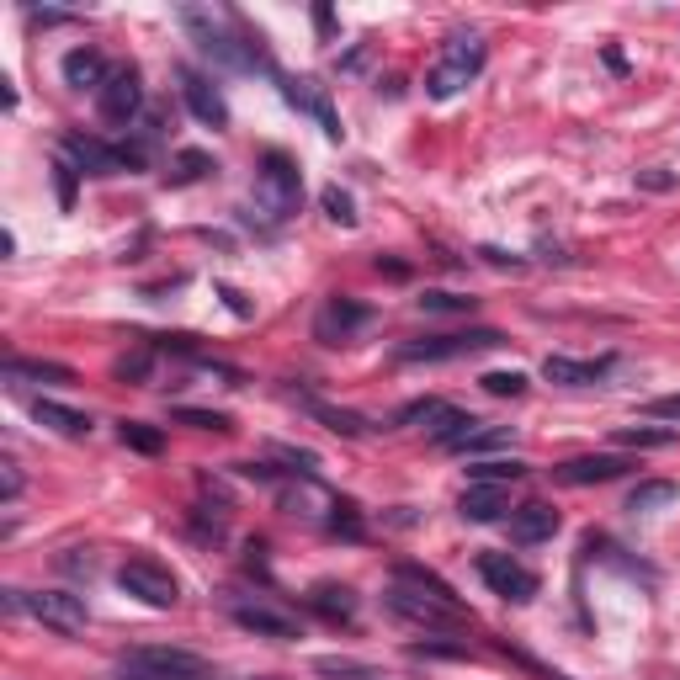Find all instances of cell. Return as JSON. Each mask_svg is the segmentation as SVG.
Masks as SVG:
<instances>
[{"instance_id": "cell-1", "label": "cell", "mask_w": 680, "mask_h": 680, "mask_svg": "<svg viewBox=\"0 0 680 680\" xmlns=\"http://www.w3.org/2000/svg\"><path fill=\"white\" fill-rule=\"evenodd\" d=\"M383 606L394 611L399 622H415L425 633H447V627H468V606L452 595L447 580H436L431 569L420 564H399L394 580L383 590Z\"/></svg>"}, {"instance_id": "cell-2", "label": "cell", "mask_w": 680, "mask_h": 680, "mask_svg": "<svg viewBox=\"0 0 680 680\" xmlns=\"http://www.w3.org/2000/svg\"><path fill=\"white\" fill-rule=\"evenodd\" d=\"M181 27L192 32L202 54H208L213 64H224V70H245V75H250V70H271V59L261 54V48H255L250 32H229L213 11L186 6V11H181Z\"/></svg>"}, {"instance_id": "cell-3", "label": "cell", "mask_w": 680, "mask_h": 680, "mask_svg": "<svg viewBox=\"0 0 680 680\" xmlns=\"http://www.w3.org/2000/svg\"><path fill=\"white\" fill-rule=\"evenodd\" d=\"M484 59H489V48H484V38H473V32H457V38H447L441 43V59H436V70L425 75V91H431L436 101H447V96H457L463 85L484 70Z\"/></svg>"}, {"instance_id": "cell-4", "label": "cell", "mask_w": 680, "mask_h": 680, "mask_svg": "<svg viewBox=\"0 0 680 680\" xmlns=\"http://www.w3.org/2000/svg\"><path fill=\"white\" fill-rule=\"evenodd\" d=\"M255 202H261L271 218H293L303 208V176L287 155H277V149L261 155V165H255Z\"/></svg>"}, {"instance_id": "cell-5", "label": "cell", "mask_w": 680, "mask_h": 680, "mask_svg": "<svg viewBox=\"0 0 680 680\" xmlns=\"http://www.w3.org/2000/svg\"><path fill=\"white\" fill-rule=\"evenodd\" d=\"M123 670L144 675V680H218V670L202 654L160 649V643H149V649H128L123 654Z\"/></svg>"}, {"instance_id": "cell-6", "label": "cell", "mask_w": 680, "mask_h": 680, "mask_svg": "<svg viewBox=\"0 0 680 680\" xmlns=\"http://www.w3.org/2000/svg\"><path fill=\"white\" fill-rule=\"evenodd\" d=\"M505 346V335L500 330H452V335H425V340H404L399 356L404 362H457V356H473V351H495Z\"/></svg>"}, {"instance_id": "cell-7", "label": "cell", "mask_w": 680, "mask_h": 680, "mask_svg": "<svg viewBox=\"0 0 680 680\" xmlns=\"http://www.w3.org/2000/svg\"><path fill=\"white\" fill-rule=\"evenodd\" d=\"M117 585H123L133 601H144V606H155V611H170V606L181 601L176 574H170L165 564H155V558H128V564L117 569Z\"/></svg>"}, {"instance_id": "cell-8", "label": "cell", "mask_w": 680, "mask_h": 680, "mask_svg": "<svg viewBox=\"0 0 680 680\" xmlns=\"http://www.w3.org/2000/svg\"><path fill=\"white\" fill-rule=\"evenodd\" d=\"M22 611H32L43 627H54V633H64V638L85 633V622H91L85 601L70 595V590H22Z\"/></svg>"}, {"instance_id": "cell-9", "label": "cell", "mask_w": 680, "mask_h": 680, "mask_svg": "<svg viewBox=\"0 0 680 680\" xmlns=\"http://www.w3.org/2000/svg\"><path fill=\"white\" fill-rule=\"evenodd\" d=\"M144 107V85H139V70H128V64H117V70L107 75V85L96 91V112L107 117L112 128H128L133 117H139Z\"/></svg>"}, {"instance_id": "cell-10", "label": "cell", "mask_w": 680, "mask_h": 680, "mask_svg": "<svg viewBox=\"0 0 680 680\" xmlns=\"http://www.w3.org/2000/svg\"><path fill=\"white\" fill-rule=\"evenodd\" d=\"M479 574H484V585L500 595V601H516V606H526L537 595V574L526 569V564H516L510 553H484L479 558Z\"/></svg>"}, {"instance_id": "cell-11", "label": "cell", "mask_w": 680, "mask_h": 680, "mask_svg": "<svg viewBox=\"0 0 680 680\" xmlns=\"http://www.w3.org/2000/svg\"><path fill=\"white\" fill-rule=\"evenodd\" d=\"M627 468H633V457L595 452V457H569V463H558V468H553V479H558V484H569V489H585V484H611V479H622Z\"/></svg>"}, {"instance_id": "cell-12", "label": "cell", "mask_w": 680, "mask_h": 680, "mask_svg": "<svg viewBox=\"0 0 680 680\" xmlns=\"http://www.w3.org/2000/svg\"><path fill=\"white\" fill-rule=\"evenodd\" d=\"M282 96H287V107H298V112H309L319 128L330 133V139H340V117H335V107H330V91L319 80H309V75H298V80H282Z\"/></svg>"}, {"instance_id": "cell-13", "label": "cell", "mask_w": 680, "mask_h": 680, "mask_svg": "<svg viewBox=\"0 0 680 680\" xmlns=\"http://www.w3.org/2000/svg\"><path fill=\"white\" fill-rule=\"evenodd\" d=\"M181 96H186V107H192L197 123H208V128H224L229 123V107H224V96H218V85L208 75H197V70H186L181 64Z\"/></svg>"}, {"instance_id": "cell-14", "label": "cell", "mask_w": 680, "mask_h": 680, "mask_svg": "<svg viewBox=\"0 0 680 680\" xmlns=\"http://www.w3.org/2000/svg\"><path fill=\"white\" fill-rule=\"evenodd\" d=\"M229 611H234V622L261 638H298V617H287V611L266 606V601H234Z\"/></svg>"}, {"instance_id": "cell-15", "label": "cell", "mask_w": 680, "mask_h": 680, "mask_svg": "<svg viewBox=\"0 0 680 680\" xmlns=\"http://www.w3.org/2000/svg\"><path fill=\"white\" fill-rule=\"evenodd\" d=\"M558 532V510L548 500H526L521 510H510V537L521 542V548H532V542H548Z\"/></svg>"}, {"instance_id": "cell-16", "label": "cell", "mask_w": 680, "mask_h": 680, "mask_svg": "<svg viewBox=\"0 0 680 680\" xmlns=\"http://www.w3.org/2000/svg\"><path fill=\"white\" fill-rule=\"evenodd\" d=\"M367 319H372L367 303H356V298H330V309L319 314L314 330H319V340H325V346H340V340H346L351 330H362Z\"/></svg>"}, {"instance_id": "cell-17", "label": "cell", "mask_w": 680, "mask_h": 680, "mask_svg": "<svg viewBox=\"0 0 680 680\" xmlns=\"http://www.w3.org/2000/svg\"><path fill=\"white\" fill-rule=\"evenodd\" d=\"M505 505H510L505 484H468V489H463V500H457L463 521H479V526L500 521V516H505Z\"/></svg>"}, {"instance_id": "cell-18", "label": "cell", "mask_w": 680, "mask_h": 680, "mask_svg": "<svg viewBox=\"0 0 680 680\" xmlns=\"http://www.w3.org/2000/svg\"><path fill=\"white\" fill-rule=\"evenodd\" d=\"M606 372H611V356H601V362H574V356H548V362H542V378H548V383H564V388L601 383Z\"/></svg>"}, {"instance_id": "cell-19", "label": "cell", "mask_w": 680, "mask_h": 680, "mask_svg": "<svg viewBox=\"0 0 680 680\" xmlns=\"http://www.w3.org/2000/svg\"><path fill=\"white\" fill-rule=\"evenodd\" d=\"M32 420L48 425V431H59V436H70V441L91 436V415L70 410V404H54V399H32Z\"/></svg>"}, {"instance_id": "cell-20", "label": "cell", "mask_w": 680, "mask_h": 680, "mask_svg": "<svg viewBox=\"0 0 680 680\" xmlns=\"http://www.w3.org/2000/svg\"><path fill=\"white\" fill-rule=\"evenodd\" d=\"M107 59L96 54V48H75V54H64V85H75V91H85V85H107Z\"/></svg>"}, {"instance_id": "cell-21", "label": "cell", "mask_w": 680, "mask_h": 680, "mask_svg": "<svg viewBox=\"0 0 680 680\" xmlns=\"http://www.w3.org/2000/svg\"><path fill=\"white\" fill-rule=\"evenodd\" d=\"M6 378H11V383H22V378H32V383H75V372L64 367V362H38V356H11V362H6Z\"/></svg>"}, {"instance_id": "cell-22", "label": "cell", "mask_w": 680, "mask_h": 680, "mask_svg": "<svg viewBox=\"0 0 680 680\" xmlns=\"http://www.w3.org/2000/svg\"><path fill=\"white\" fill-rule=\"evenodd\" d=\"M309 606H314L325 622H351V617H356V595H351L346 585H314Z\"/></svg>"}, {"instance_id": "cell-23", "label": "cell", "mask_w": 680, "mask_h": 680, "mask_svg": "<svg viewBox=\"0 0 680 680\" xmlns=\"http://www.w3.org/2000/svg\"><path fill=\"white\" fill-rule=\"evenodd\" d=\"M526 479L521 457H489V463H468V484H516Z\"/></svg>"}, {"instance_id": "cell-24", "label": "cell", "mask_w": 680, "mask_h": 680, "mask_svg": "<svg viewBox=\"0 0 680 680\" xmlns=\"http://www.w3.org/2000/svg\"><path fill=\"white\" fill-rule=\"evenodd\" d=\"M309 415H314V420H325L330 431H340V436H367V420H362V415H351V410H335V404L309 399Z\"/></svg>"}, {"instance_id": "cell-25", "label": "cell", "mask_w": 680, "mask_h": 680, "mask_svg": "<svg viewBox=\"0 0 680 680\" xmlns=\"http://www.w3.org/2000/svg\"><path fill=\"white\" fill-rule=\"evenodd\" d=\"M680 495V489L670 479H643L633 495H627V510H659V505H670Z\"/></svg>"}, {"instance_id": "cell-26", "label": "cell", "mask_w": 680, "mask_h": 680, "mask_svg": "<svg viewBox=\"0 0 680 680\" xmlns=\"http://www.w3.org/2000/svg\"><path fill=\"white\" fill-rule=\"evenodd\" d=\"M117 436H123V447H133V452H160L165 447V436L155 431V425H139V420H123Z\"/></svg>"}, {"instance_id": "cell-27", "label": "cell", "mask_w": 680, "mask_h": 680, "mask_svg": "<svg viewBox=\"0 0 680 680\" xmlns=\"http://www.w3.org/2000/svg\"><path fill=\"white\" fill-rule=\"evenodd\" d=\"M484 394H495V399H521L526 394V372H516V367H510V372H484Z\"/></svg>"}, {"instance_id": "cell-28", "label": "cell", "mask_w": 680, "mask_h": 680, "mask_svg": "<svg viewBox=\"0 0 680 680\" xmlns=\"http://www.w3.org/2000/svg\"><path fill=\"white\" fill-rule=\"evenodd\" d=\"M149 367H155V346H139V351H128L112 372H117L123 383H149Z\"/></svg>"}, {"instance_id": "cell-29", "label": "cell", "mask_w": 680, "mask_h": 680, "mask_svg": "<svg viewBox=\"0 0 680 680\" xmlns=\"http://www.w3.org/2000/svg\"><path fill=\"white\" fill-rule=\"evenodd\" d=\"M617 441H622V447H670L675 431H670V425H659V431H654V425H627V431H617Z\"/></svg>"}, {"instance_id": "cell-30", "label": "cell", "mask_w": 680, "mask_h": 680, "mask_svg": "<svg viewBox=\"0 0 680 680\" xmlns=\"http://www.w3.org/2000/svg\"><path fill=\"white\" fill-rule=\"evenodd\" d=\"M319 202H325V213L335 218L340 229H356V202H351V192H340V186H325V192H319Z\"/></svg>"}, {"instance_id": "cell-31", "label": "cell", "mask_w": 680, "mask_h": 680, "mask_svg": "<svg viewBox=\"0 0 680 680\" xmlns=\"http://www.w3.org/2000/svg\"><path fill=\"white\" fill-rule=\"evenodd\" d=\"M208 170H218L208 155H202V149H186V155L176 160V170H170V181H176V186H186V181H202V176H208Z\"/></svg>"}, {"instance_id": "cell-32", "label": "cell", "mask_w": 680, "mask_h": 680, "mask_svg": "<svg viewBox=\"0 0 680 680\" xmlns=\"http://www.w3.org/2000/svg\"><path fill=\"white\" fill-rule=\"evenodd\" d=\"M170 420H176V425H192V431H218V436L229 431V415H218V410H176Z\"/></svg>"}, {"instance_id": "cell-33", "label": "cell", "mask_w": 680, "mask_h": 680, "mask_svg": "<svg viewBox=\"0 0 680 680\" xmlns=\"http://www.w3.org/2000/svg\"><path fill=\"white\" fill-rule=\"evenodd\" d=\"M410 654L415 659H425V654H431V659H468L473 649H468V643H447V638H425V643H410Z\"/></svg>"}, {"instance_id": "cell-34", "label": "cell", "mask_w": 680, "mask_h": 680, "mask_svg": "<svg viewBox=\"0 0 680 680\" xmlns=\"http://www.w3.org/2000/svg\"><path fill=\"white\" fill-rule=\"evenodd\" d=\"M425 314H473V298H457V293H425L420 298Z\"/></svg>"}, {"instance_id": "cell-35", "label": "cell", "mask_w": 680, "mask_h": 680, "mask_svg": "<svg viewBox=\"0 0 680 680\" xmlns=\"http://www.w3.org/2000/svg\"><path fill=\"white\" fill-rule=\"evenodd\" d=\"M319 675H346V680H372L362 665H351V659H314Z\"/></svg>"}, {"instance_id": "cell-36", "label": "cell", "mask_w": 680, "mask_h": 680, "mask_svg": "<svg viewBox=\"0 0 680 680\" xmlns=\"http://www.w3.org/2000/svg\"><path fill=\"white\" fill-rule=\"evenodd\" d=\"M0 495H6V500L22 495V468H16V463H0Z\"/></svg>"}, {"instance_id": "cell-37", "label": "cell", "mask_w": 680, "mask_h": 680, "mask_svg": "<svg viewBox=\"0 0 680 680\" xmlns=\"http://www.w3.org/2000/svg\"><path fill=\"white\" fill-rule=\"evenodd\" d=\"M649 415H654V420H680V394H665V399H649Z\"/></svg>"}, {"instance_id": "cell-38", "label": "cell", "mask_w": 680, "mask_h": 680, "mask_svg": "<svg viewBox=\"0 0 680 680\" xmlns=\"http://www.w3.org/2000/svg\"><path fill=\"white\" fill-rule=\"evenodd\" d=\"M75 176H80L75 165H59V208H70V202H75Z\"/></svg>"}, {"instance_id": "cell-39", "label": "cell", "mask_w": 680, "mask_h": 680, "mask_svg": "<svg viewBox=\"0 0 680 680\" xmlns=\"http://www.w3.org/2000/svg\"><path fill=\"white\" fill-rule=\"evenodd\" d=\"M38 27H64V22H75V11H27Z\"/></svg>"}, {"instance_id": "cell-40", "label": "cell", "mask_w": 680, "mask_h": 680, "mask_svg": "<svg viewBox=\"0 0 680 680\" xmlns=\"http://www.w3.org/2000/svg\"><path fill=\"white\" fill-rule=\"evenodd\" d=\"M638 181L649 186V192H670V186H675V176H665V170H643Z\"/></svg>"}, {"instance_id": "cell-41", "label": "cell", "mask_w": 680, "mask_h": 680, "mask_svg": "<svg viewBox=\"0 0 680 680\" xmlns=\"http://www.w3.org/2000/svg\"><path fill=\"white\" fill-rule=\"evenodd\" d=\"M314 27H319V32H330V27H335V16H330V6H314Z\"/></svg>"}, {"instance_id": "cell-42", "label": "cell", "mask_w": 680, "mask_h": 680, "mask_svg": "<svg viewBox=\"0 0 680 680\" xmlns=\"http://www.w3.org/2000/svg\"><path fill=\"white\" fill-rule=\"evenodd\" d=\"M224 298H229V309H234V314H250V303H245L240 293H234V287H224Z\"/></svg>"}, {"instance_id": "cell-43", "label": "cell", "mask_w": 680, "mask_h": 680, "mask_svg": "<svg viewBox=\"0 0 680 680\" xmlns=\"http://www.w3.org/2000/svg\"><path fill=\"white\" fill-rule=\"evenodd\" d=\"M378 271H388V277H410V266H404V261H378Z\"/></svg>"}, {"instance_id": "cell-44", "label": "cell", "mask_w": 680, "mask_h": 680, "mask_svg": "<svg viewBox=\"0 0 680 680\" xmlns=\"http://www.w3.org/2000/svg\"><path fill=\"white\" fill-rule=\"evenodd\" d=\"M123 680H144V675H133V670H123Z\"/></svg>"}, {"instance_id": "cell-45", "label": "cell", "mask_w": 680, "mask_h": 680, "mask_svg": "<svg viewBox=\"0 0 680 680\" xmlns=\"http://www.w3.org/2000/svg\"><path fill=\"white\" fill-rule=\"evenodd\" d=\"M261 680H271V675H261Z\"/></svg>"}]
</instances>
